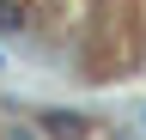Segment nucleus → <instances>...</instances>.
<instances>
[{"label": "nucleus", "instance_id": "1", "mask_svg": "<svg viewBox=\"0 0 146 140\" xmlns=\"http://www.w3.org/2000/svg\"><path fill=\"white\" fill-rule=\"evenodd\" d=\"M25 31V6L18 0H0V37H18Z\"/></svg>", "mask_w": 146, "mask_h": 140}, {"label": "nucleus", "instance_id": "2", "mask_svg": "<svg viewBox=\"0 0 146 140\" xmlns=\"http://www.w3.org/2000/svg\"><path fill=\"white\" fill-rule=\"evenodd\" d=\"M12 140H31V128H12Z\"/></svg>", "mask_w": 146, "mask_h": 140}]
</instances>
